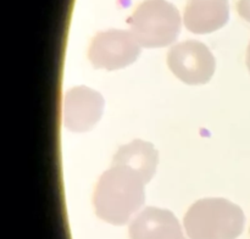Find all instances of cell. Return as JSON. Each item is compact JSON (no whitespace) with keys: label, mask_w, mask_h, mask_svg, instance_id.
I'll return each instance as SVG.
<instances>
[{"label":"cell","mask_w":250,"mask_h":239,"mask_svg":"<svg viewBox=\"0 0 250 239\" xmlns=\"http://www.w3.org/2000/svg\"><path fill=\"white\" fill-rule=\"evenodd\" d=\"M190 239H236L244 228V212L238 205L221 198L198 200L185 216Z\"/></svg>","instance_id":"2"},{"label":"cell","mask_w":250,"mask_h":239,"mask_svg":"<svg viewBox=\"0 0 250 239\" xmlns=\"http://www.w3.org/2000/svg\"><path fill=\"white\" fill-rule=\"evenodd\" d=\"M139 54L141 46L131 32L109 29L92 39L88 58L95 68L114 71L133 63Z\"/></svg>","instance_id":"4"},{"label":"cell","mask_w":250,"mask_h":239,"mask_svg":"<svg viewBox=\"0 0 250 239\" xmlns=\"http://www.w3.org/2000/svg\"><path fill=\"white\" fill-rule=\"evenodd\" d=\"M167 65L173 75L187 84H205L215 72V59L205 44L182 41L171 48Z\"/></svg>","instance_id":"5"},{"label":"cell","mask_w":250,"mask_h":239,"mask_svg":"<svg viewBox=\"0 0 250 239\" xmlns=\"http://www.w3.org/2000/svg\"><path fill=\"white\" fill-rule=\"evenodd\" d=\"M131 33L146 48L170 45L180 36V11L166 0H144L128 20Z\"/></svg>","instance_id":"3"},{"label":"cell","mask_w":250,"mask_h":239,"mask_svg":"<svg viewBox=\"0 0 250 239\" xmlns=\"http://www.w3.org/2000/svg\"><path fill=\"white\" fill-rule=\"evenodd\" d=\"M246 61H247V67H248V70H249V72H250V43H249V45H248V49H247Z\"/></svg>","instance_id":"11"},{"label":"cell","mask_w":250,"mask_h":239,"mask_svg":"<svg viewBox=\"0 0 250 239\" xmlns=\"http://www.w3.org/2000/svg\"><path fill=\"white\" fill-rule=\"evenodd\" d=\"M112 166H124L136 171L148 183L153 178L158 166V151L148 141L136 139L129 144L120 146L115 154Z\"/></svg>","instance_id":"9"},{"label":"cell","mask_w":250,"mask_h":239,"mask_svg":"<svg viewBox=\"0 0 250 239\" xmlns=\"http://www.w3.org/2000/svg\"><path fill=\"white\" fill-rule=\"evenodd\" d=\"M144 179L136 171L112 166L103 173L95 187V214L111 224L127 223L144 204Z\"/></svg>","instance_id":"1"},{"label":"cell","mask_w":250,"mask_h":239,"mask_svg":"<svg viewBox=\"0 0 250 239\" xmlns=\"http://www.w3.org/2000/svg\"><path fill=\"white\" fill-rule=\"evenodd\" d=\"M103 110L104 99L99 93L84 85L73 87L63 98V124L72 132L89 131L100 120Z\"/></svg>","instance_id":"6"},{"label":"cell","mask_w":250,"mask_h":239,"mask_svg":"<svg viewBox=\"0 0 250 239\" xmlns=\"http://www.w3.org/2000/svg\"><path fill=\"white\" fill-rule=\"evenodd\" d=\"M229 19V0H188L183 21L195 34H209L222 28Z\"/></svg>","instance_id":"8"},{"label":"cell","mask_w":250,"mask_h":239,"mask_svg":"<svg viewBox=\"0 0 250 239\" xmlns=\"http://www.w3.org/2000/svg\"><path fill=\"white\" fill-rule=\"evenodd\" d=\"M237 11L242 19L250 23V0H238Z\"/></svg>","instance_id":"10"},{"label":"cell","mask_w":250,"mask_h":239,"mask_svg":"<svg viewBox=\"0 0 250 239\" xmlns=\"http://www.w3.org/2000/svg\"><path fill=\"white\" fill-rule=\"evenodd\" d=\"M131 239H186L180 222L168 210L146 207L129 224Z\"/></svg>","instance_id":"7"}]
</instances>
